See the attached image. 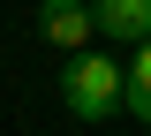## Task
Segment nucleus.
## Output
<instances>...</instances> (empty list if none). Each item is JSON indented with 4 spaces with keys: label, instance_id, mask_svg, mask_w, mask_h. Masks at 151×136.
<instances>
[{
    "label": "nucleus",
    "instance_id": "nucleus-1",
    "mask_svg": "<svg viewBox=\"0 0 151 136\" xmlns=\"http://www.w3.org/2000/svg\"><path fill=\"white\" fill-rule=\"evenodd\" d=\"M60 98H68L76 121H106L129 106V76H121V60L106 53H68V68H60Z\"/></svg>",
    "mask_w": 151,
    "mask_h": 136
},
{
    "label": "nucleus",
    "instance_id": "nucleus-2",
    "mask_svg": "<svg viewBox=\"0 0 151 136\" xmlns=\"http://www.w3.org/2000/svg\"><path fill=\"white\" fill-rule=\"evenodd\" d=\"M38 23H45V38H53L60 53H91V38H98V8L91 0H45Z\"/></svg>",
    "mask_w": 151,
    "mask_h": 136
},
{
    "label": "nucleus",
    "instance_id": "nucleus-3",
    "mask_svg": "<svg viewBox=\"0 0 151 136\" xmlns=\"http://www.w3.org/2000/svg\"><path fill=\"white\" fill-rule=\"evenodd\" d=\"M91 8H98V38H113V45L151 38V0H91Z\"/></svg>",
    "mask_w": 151,
    "mask_h": 136
},
{
    "label": "nucleus",
    "instance_id": "nucleus-4",
    "mask_svg": "<svg viewBox=\"0 0 151 136\" xmlns=\"http://www.w3.org/2000/svg\"><path fill=\"white\" fill-rule=\"evenodd\" d=\"M129 114L151 121V38L136 45V68H129Z\"/></svg>",
    "mask_w": 151,
    "mask_h": 136
}]
</instances>
